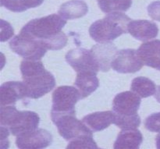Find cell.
Segmentation results:
<instances>
[{"instance_id": "cell-22", "label": "cell", "mask_w": 160, "mask_h": 149, "mask_svg": "<svg viewBox=\"0 0 160 149\" xmlns=\"http://www.w3.org/2000/svg\"><path fill=\"white\" fill-rule=\"evenodd\" d=\"M99 8L106 13L126 12L131 8L132 0H97Z\"/></svg>"}, {"instance_id": "cell-17", "label": "cell", "mask_w": 160, "mask_h": 149, "mask_svg": "<svg viewBox=\"0 0 160 149\" xmlns=\"http://www.w3.org/2000/svg\"><path fill=\"white\" fill-rule=\"evenodd\" d=\"M143 142V135L138 129H124L120 131L114 143L115 149H138Z\"/></svg>"}, {"instance_id": "cell-16", "label": "cell", "mask_w": 160, "mask_h": 149, "mask_svg": "<svg viewBox=\"0 0 160 149\" xmlns=\"http://www.w3.org/2000/svg\"><path fill=\"white\" fill-rule=\"evenodd\" d=\"M115 117L113 111L96 112L85 116L82 121L93 132H98L106 129L112 123H114Z\"/></svg>"}, {"instance_id": "cell-12", "label": "cell", "mask_w": 160, "mask_h": 149, "mask_svg": "<svg viewBox=\"0 0 160 149\" xmlns=\"http://www.w3.org/2000/svg\"><path fill=\"white\" fill-rule=\"evenodd\" d=\"M28 98L26 86L23 82L8 81L3 83L0 87L1 106L15 105L18 100Z\"/></svg>"}, {"instance_id": "cell-8", "label": "cell", "mask_w": 160, "mask_h": 149, "mask_svg": "<svg viewBox=\"0 0 160 149\" xmlns=\"http://www.w3.org/2000/svg\"><path fill=\"white\" fill-rule=\"evenodd\" d=\"M67 63L77 72H93L98 73L99 67L92 50L78 48L69 51L66 55Z\"/></svg>"}, {"instance_id": "cell-23", "label": "cell", "mask_w": 160, "mask_h": 149, "mask_svg": "<svg viewBox=\"0 0 160 149\" xmlns=\"http://www.w3.org/2000/svg\"><path fill=\"white\" fill-rule=\"evenodd\" d=\"M114 124L120 129H137L141 125V118L138 114L133 116H118L115 114Z\"/></svg>"}, {"instance_id": "cell-18", "label": "cell", "mask_w": 160, "mask_h": 149, "mask_svg": "<svg viewBox=\"0 0 160 149\" xmlns=\"http://www.w3.org/2000/svg\"><path fill=\"white\" fill-rule=\"evenodd\" d=\"M96 75L97 73L93 72L78 73L74 85L79 90L82 99L89 96L99 87V81Z\"/></svg>"}, {"instance_id": "cell-2", "label": "cell", "mask_w": 160, "mask_h": 149, "mask_svg": "<svg viewBox=\"0 0 160 149\" xmlns=\"http://www.w3.org/2000/svg\"><path fill=\"white\" fill-rule=\"evenodd\" d=\"M20 72L26 86L28 98H40L56 87L54 76L45 70L40 60H23L20 64Z\"/></svg>"}, {"instance_id": "cell-19", "label": "cell", "mask_w": 160, "mask_h": 149, "mask_svg": "<svg viewBox=\"0 0 160 149\" xmlns=\"http://www.w3.org/2000/svg\"><path fill=\"white\" fill-rule=\"evenodd\" d=\"M58 12L65 20H74L85 16L88 12V6L84 1L71 0L61 5Z\"/></svg>"}, {"instance_id": "cell-1", "label": "cell", "mask_w": 160, "mask_h": 149, "mask_svg": "<svg viewBox=\"0 0 160 149\" xmlns=\"http://www.w3.org/2000/svg\"><path fill=\"white\" fill-rule=\"evenodd\" d=\"M67 20L57 14L36 18L28 22L21 29L40 41L48 50H59L67 45L68 38L62 29Z\"/></svg>"}, {"instance_id": "cell-3", "label": "cell", "mask_w": 160, "mask_h": 149, "mask_svg": "<svg viewBox=\"0 0 160 149\" xmlns=\"http://www.w3.org/2000/svg\"><path fill=\"white\" fill-rule=\"evenodd\" d=\"M131 19L121 12L108 13L103 19L94 22L89 28L91 37L96 42H109L128 32Z\"/></svg>"}, {"instance_id": "cell-14", "label": "cell", "mask_w": 160, "mask_h": 149, "mask_svg": "<svg viewBox=\"0 0 160 149\" xmlns=\"http://www.w3.org/2000/svg\"><path fill=\"white\" fill-rule=\"evenodd\" d=\"M99 67V70L108 72L110 70L111 63L117 53V48L113 43L102 42L97 44L91 48Z\"/></svg>"}, {"instance_id": "cell-5", "label": "cell", "mask_w": 160, "mask_h": 149, "mask_svg": "<svg viewBox=\"0 0 160 149\" xmlns=\"http://www.w3.org/2000/svg\"><path fill=\"white\" fill-rule=\"evenodd\" d=\"M9 48L16 54L29 60H41L48 51L40 41L21 31L9 42Z\"/></svg>"}, {"instance_id": "cell-24", "label": "cell", "mask_w": 160, "mask_h": 149, "mask_svg": "<svg viewBox=\"0 0 160 149\" xmlns=\"http://www.w3.org/2000/svg\"><path fill=\"white\" fill-rule=\"evenodd\" d=\"M67 148L70 149H81V148H89L94 149L98 148L96 143L93 139V135H86L79 138L70 141L67 145Z\"/></svg>"}, {"instance_id": "cell-7", "label": "cell", "mask_w": 160, "mask_h": 149, "mask_svg": "<svg viewBox=\"0 0 160 149\" xmlns=\"http://www.w3.org/2000/svg\"><path fill=\"white\" fill-rule=\"evenodd\" d=\"M82 99L79 90L73 86H59L52 93L51 116L76 113L75 105Z\"/></svg>"}, {"instance_id": "cell-11", "label": "cell", "mask_w": 160, "mask_h": 149, "mask_svg": "<svg viewBox=\"0 0 160 149\" xmlns=\"http://www.w3.org/2000/svg\"><path fill=\"white\" fill-rule=\"evenodd\" d=\"M141 97L133 92L117 94L112 102V111L118 116H133L138 113L140 108Z\"/></svg>"}, {"instance_id": "cell-26", "label": "cell", "mask_w": 160, "mask_h": 149, "mask_svg": "<svg viewBox=\"0 0 160 149\" xmlns=\"http://www.w3.org/2000/svg\"><path fill=\"white\" fill-rule=\"evenodd\" d=\"M148 12L152 19L160 22V1L153 2L148 5Z\"/></svg>"}, {"instance_id": "cell-27", "label": "cell", "mask_w": 160, "mask_h": 149, "mask_svg": "<svg viewBox=\"0 0 160 149\" xmlns=\"http://www.w3.org/2000/svg\"><path fill=\"white\" fill-rule=\"evenodd\" d=\"M155 98L157 100L158 102L160 103V85L158 86L157 89H156V94H155Z\"/></svg>"}, {"instance_id": "cell-9", "label": "cell", "mask_w": 160, "mask_h": 149, "mask_svg": "<svg viewBox=\"0 0 160 149\" xmlns=\"http://www.w3.org/2000/svg\"><path fill=\"white\" fill-rule=\"evenodd\" d=\"M143 65L137 50L127 48L117 52L111 63V68L120 73H134L139 71Z\"/></svg>"}, {"instance_id": "cell-15", "label": "cell", "mask_w": 160, "mask_h": 149, "mask_svg": "<svg viewBox=\"0 0 160 149\" xmlns=\"http://www.w3.org/2000/svg\"><path fill=\"white\" fill-rule=\"evenodd\" d=\"M137 51L144 65L160 71V40L145 42Z\"/></svg>"}, {"instance_id": "cell-4", "label": "cell", "mask_w": 160, "mask_h": 149, "mask_svg": "<svg viewBox=\"0 0 160 149\" xmlns=\"http://www.w3.org/2000/svg\"><path fill=\"white\" fill-rule=\"evenodd\" d=\"M40 117L32 111H19L14 105L0 107V124L13 136L38 128Z\"/></svg>"}, {"instance_id": "cell-20", "label": "cell", "mask_w": 160, "mask_h": 149, "mask_svg": "<svg viewBox=\"0 0 160 149\" xmlns=\"http://www.w3.org/2000/svg\"><path fill=\"white\" fill-rule=\"evenodd\" d=\"M131 89L141 98H148L154 95L156 92V84L149 78L138 77L131 82Z\"/></svg>"}, {"instance_id": "cell-28", "label": "cell", "mask_w": 160, "mask_h": 149, "mask_svg": "<svg viewBox=\"0 0 160 149\" xmlns=\"http://www.w3.org/2000/svg\"><path fill=\"white\" fill-rule=\"evenodd\" d=\"M156 148L158 149H160V134L156 136Z\"/></svg>"}, {"instance_id": "cell-6", "label": "cell", "mask_w": 160, "mask_h": 149, "mask_svg": "<svg viewBox=\"0 0 160 149\" xmlns=\"http://www.w3.org/2000/svg\"><path fill=\"white\" fill-rule=\"evenodd\" d=\"M52 121L58 129L59 135L66 141H73L86 135H93V131L84 123L78 120L76 113L51 116Z\"/></svg>"}, {"instance_id": "cell-21", "label": "cell", "mask_w": 160, "mask_h": 149, "mask_svg": "<svg viewBox=\"0 0 160 149\" xmlns=\"http://www.w3.org/2000/svg\"><path fill=\"white\" fill-rule=\"evenodd\" d=\"M44 0H1V6L14 12H22L41 6Z\"/></svg>"}, {"instance_id": "cell-13", "label": "cell", "mask_w": 160, "mask_h": 149, "mask_svg": "<svg viewBox=\"0 0 160 149\" xmlns=\"http://www.w3.org/2000/svg\"><path fill=\"white\" fill-rule=\"evenodd\" d=\"M128 31L134 38L142 42H147L155 38L159 34L157 24L147 20H131L128 23Z\"/></svg>"}, {"instance_id": "cell-25", "label": "cell", "mask_w": 160, "mask_h": 149, "mask_svg": "<svg viewBox=\"0 0 160 149\" xmlns=\"http://www.w3.org/2000/svg\"><path fill=\"white\" fill-rule=\"evenodd\" d=\"M145 127L151 132L160 134V112L148 116L145 121Z\"/></svg>"}, {"instance_id": "cell-10", "label": "cell", "mask_w": 160, "mask_h": 149, "mask_svg": "<svg viewBox=\"0 0 160 149\" xmlns=\"http://www.w3.org/2000/svg\"><path fill=\"white\" fill-rule=\"evenodd\" d=\"M53 137L50 132L45 129H38L17 136L16 145L21 149H42L52 143Z\"/></svg>"}]
</instances>
